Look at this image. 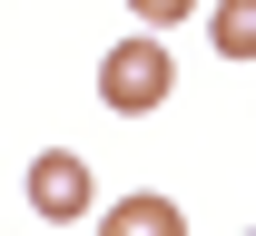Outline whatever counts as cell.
<instances>
[{
	"label": "cell",
	"instance_id": "6da1fadb",
	"mask_svg": "<svg viewBox=\"0 0 256 236\" xmlns=\"http://www.w3.org/2000/svg\"><path fill=\"white\" fill-rule=\"evenodd\" d=\"M178 89V59H168V39L158 30H138V39H118L108 59H98V99L118 108V118H148V108Z\"/></svg>",
	"mask_w": 256,
	"mask_h": 236
},
{
	"label": "cell",
	"instance_id": "7a4b0ae2",
	"mask_svg": "<svg viewBox=\"0 0 256 236\" xmlns=\"http://www.w3.org/2000/svg\"><path fill=\"white\" fill-rule=\"evenodd\" d=\"M89 197H98V177H89L79 148H40V158H30V207L50 217V227H79Z\"/></svg>",
	"mask_w": 256,
	"mask_h": 236
},
{
	"label": "cell",
	"instance_id": "3957f363",
	"mask_svg": "<svg viewBox=\"0 0 256 236\" xmlns=\"http://www.w3.org/2000/svg\"><path fill=\"white\" fill-rule=\"evenodd\" d=\"M98 236H188V207L148 187V197H118V207H108V217H98Z\"/></svg>",
	"mask_w": 256,
	"mask_h": 236
},
{
	"label": "cell",
	"instance_id": "277c9868",
	"mask_svg": "<svg viewBox=\"0 0 256 236\" xmlns=\"http://www.w3.org/2000/svg\"><path fill=\"white\" fill-rule=\"evenodd\" d=\"M207 39H217V59H256V0H217Z\"/></svg>",
	"mask_w": 256,
	"mask_h": 236
},
{
	"label": "cell",
	"instance_id": "5b68a950",
	"mask_svg": "<svg viewBox=\"0 0 256 236\" xmlns=\"http://www.w3.org/2000/svg\"><path fill=\"white\" fill-rule=\"evenodd\" d=\"M128 10H138V30H168V20H188L197 0H128Z\"/></svg>",
	"mask_w": 256,
	"mask_h": 236
}]
</instances>
